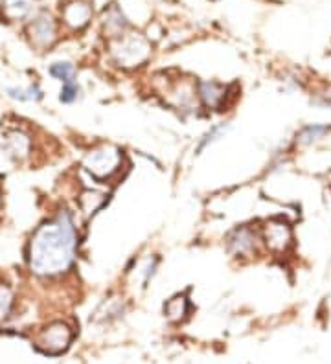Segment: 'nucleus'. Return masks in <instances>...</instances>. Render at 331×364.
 Here are the masks:
<instances>
[{"mask_svg":"<svg viewBox=\"0 0 331 364\" xmlns=\"http://www.w3.org/2000/svg\"><path fill=\"white\" fill-rule=\"evenodd\" d=\"M2 151L14 162H24L31 155V138L22 129H8L2 136Z\"/></svg>","mask_w":331,"mask_h":364,"instance_id":"0eeeda50","label":"nucleus"},{"mask_svg":"<svg viewBox=\"0 0 331 364\" xmlns=\"http://www.w3.org/2000/svg\"><path fill=\"white\" fill-rule=\"evenodd\" d=\"M78 252V230L74 218L63 210L44 221L28 243V267L41 278H56L68 272Z\"/></svg>","mask_w":331,"mask_h":364,"instance_id":"f257e3e1","label":"nucleus"},{"mask_svg":"<svg viewBox=\"0 0 331 364\" xmlns=\"http://www.w3.org/2000/svg\"><path fill=\"white\" fill-rule=\"evenodd\" d=\"M261 243L274 256H283L293 247V228L282 218L269 219L261 228Z\"/></svg>","mask_w":331,"mask_h":364,"instance_id":"20e7f679","label":"nucleus"},{"mask_svg":"<svg viewBox=\"0 0 331 364\" xmlns=\"http://www.w3.org/2000/svg\"><path fill=\"white\" fill-rule=\"evenodd\" d=\"M28 36H30L31 45L37 46V48H50L58 39L56 21L46 14L39 15L28 26Z\"/></svg>","mask_w":331,"mask_h":364,"instance_id":"6e6552de","label":"nucleus"},{"mask_svg":"<svg viewBox=\"0 0 331 364\" xmlns=\"http://www.w3.org/2000/svg\"><path fill=\"white\" fill-rule=\"evenodd\" d=\"M124 164V151L116 146L103 144L88 153L83 160L85 171L98 181H109L115 177Z\"/></svg>","mask_w":331,"mask_h":364,"instance_id":"7ed1b4c3","label":"nucleus"},{"mask_svg":"<svg viewBox=\"0 0 331 364\" xmlns=\"http://www.w3.org/2000/svg\"><path fill=\"white\" fill-rule=\"evenodd\" d=\"M327 133H330V127H327V125H305L304 129L298 133V136H296V142L300 144V146H311V144L318 142V140Z\"/></svg>","mask_w":331,"mask_h":364,"instance_id":"2eb2a0df","label":"nucleus"},{"mask_svg":"<svg viewBox=\"0 0 331 364\" xmlns=\"http://www.w3.org/2000/svg\"><path fill=\"white\" fill-rule=\"evenodd\" d=\"M127 18L124 17V14L116 6H110L109 9H105V14H103V28H105V31L110 37H120L127 30Z\"/></svg>","mask_w":331,"mask_h":364,"instance_id":"f8f14e48","label":"nucleus"},{"mask_svg":"<svg viewBox=\"0 0 331 364\" xmlns=\"http://www.w3.org/2000/svg\"><path fill=\"white\" fill-rule=\"evenodd\" d=\"M14 306V291L9 285L0 284V322L9 315Z\"/></svg>","mask_w":331,"mask_h":364,"instance_id":"a211bd4d","label":"nucleus"},{"mask_svg":"<svg viewBox=\"0 0 331 364\" xmlns=\"http://www.w3.org/2000/svg\"><path fill=\"white\" fill-rule=\"evenodd\" d=\"M226 96H228V89L225 85L216 83V81H199L197 83V98L206 109H221L225 105Z\"/></svg>","mask_w":331,"mask_h":364,"instance_id":"9d476101","label":"nucleus"},{"mask_svg":"<svg viewBox=\"0 0 331 364\" xmlns=\"http://www.w3.org/2000/svg\"><path fill=\"white\" fill-rule=\"evenodd\" d=\"M190 311V302H188V296L186 294H175L164 304V316L173 322V324H179L188 316Z\"/></svg>","mask_w":331,"mask_h":364,"instance_id":"9b49d317","label":"nucleus"},{"mask_svg":"<svg viewBox=\"0 0 331 364\" xmlns=\"http://www.w3.org/2000/svg\"><path fill=\"white\" fill-rule=\"evenodd\" d=\"M78 96H80V85L75 83L74 80L63 83L61 94H59V100L63 103H74L78 100Z\"/></svg>","mask_w":331,"mask_h":364,"instance_id":"6ab92c4d","label":"nucleus"},{"mask_svg":"<svg viewBox=\"0 0 331 364\" xmlns=\"http://www.w3.org/2000/svg\"><path fill=\"white\" fill-rule=\"evenodd\" d=\"M74 333L65 322H52L36 335V348L48 355H59L70 346Z\"/></svg>","mask_w":331,"mask_h":364,"instance_id":"39448f33","label":"nucleus"},{"mask_svg":"<svg viewBox=\"0 0 331 364\" xmlns=\"http://www.w3.org/2000/svg\"><path fill=\"white\" fill-rule=\"evenodd\" d=\"M63 23L70 30H83L93 18V6L87 0H70L61 9Z\"/></svg>","mask_w":331,"mask_h":364,"instance_id":"1a4fd4ad","label":"nucleus"},{"mask_svg":"<svg viewBox=\"0 0 331 364\" xmlns=\"http://www.w3.org/2000/svg\"><path fill=\"white\" fill-rule=\"evenodd\" d=\"M226 129H228V127H226L225 124H219V125H216V127H212V129H210L206 134H204L203 140L199 142L197 153H201V151H203V149H204V147L210 146V144H212V142H216L217 138L223 136V133H225Z\"/></svg>","mask_w":331,"mask_h":364,"instance_id":"aec40b11","label":"nucleus"},{"mask_svg":"<svg viewBox=\"0 0 331 364\" xmlns=\"http://www.w3.org/2000/svg\"><path fill=\"white\" fill-rule=\"evenodd\" d=\"M6 94L19 102H37L43 98V90L37 83H31L28 87H6Z\"/></svg>","mask_w":331,"mask_h":364,"instance_id":"4468645a","label":"nucleus"},{"mask_svg":"<svg viewBox=\"0 0 331 364\" xmlns=\"http://www.w3.org/2000/svg\"><path fill=\"white\" fill-rule=\"evenodd\" d=\"M105 200L107 197L105 193H102V191L85 190L80 196V208L85 215H93V213H96L98 210L105 205Z\"/></svg>","mask_w":331,"mask_h":364,"instance_id":"ddd939ff","label":"nucleus"},{"mask_svg":"<svg viewBox=\"0 0 331 364\" xmlns=\"http://www.w3.org/2000/svg\"><path fill=\"white\" fill-rule=\"evenodd\" d=\"M50 76L59 80L61 83H66V81H72L75 76V68L72 63H66V61H59V63H53L52 67H50Z\"/></svg>","mask_w":331,"mask_h":364,"instance_id":"f3484780","label":"nucleus"},{"mask_svg":"<svg viewBox=\"0 0 331 364\" xmlns=\"http://www.w3.org/2000/svg\"><path fill=\"white\" fill-rule=\"evenodd\" d=\"M110 58L122 68H138L151 58V45L142 36H120L110 45Z\"/></svg>","mask_w":331,"mask_h":364,"instance_id":"f03ea898","label":"nucleus"},{"mask_svg":"<svg viewBox=\"0 0 331 364\" xmlns=\"http://www.w3.org/2000/svg\"><path fill=\"white\" fill-rule=\"evenodd\" d=\"M261 245V234L251 225L236 227L226 237V250L234 258H252L256 256Z\"/></svg>","mask_w":331,"mask_h":364,"instance_id":"423d86ee","label":"nucleus"},{"mask_svg":"<svg viewBox=\"0 0 331 364\" xmlns=\"http://www.w3.org/2000/svg\"><path fill=\"white\" fill-rule=\"evenodd\" d=\"M31 0H6L4 2V15L11 21L17 18H24L30 15L31 11Z\"/></svg>","mask_w":331,"mask_h":364,"instance_id":"dca6fc26","label":"nucleus"}]
</instances>
